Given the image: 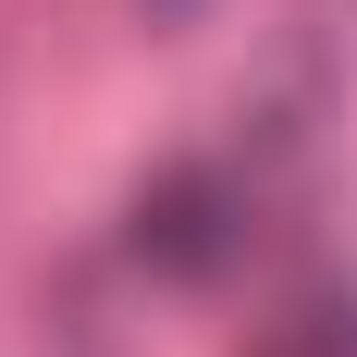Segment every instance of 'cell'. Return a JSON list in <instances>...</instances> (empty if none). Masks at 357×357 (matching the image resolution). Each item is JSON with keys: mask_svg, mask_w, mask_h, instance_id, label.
I'll return each mask as SVG.
<instances>
[{"mask_svg": "<svg viewBox=\"0 0 357 357\" xmlns=\"http://www.w3.org/2000/svg\"><path fill=\"white\" fill-rule=\"evenodd\" d=\"M136 247L160 259V271H185V284L222 271V259H234V185L222 173H160L136 197Z\"/></svg>", "mask_w": 357, "mask_h": 357, "instance_id": "6da1fadb", "label": "cell"}]
</instances>
